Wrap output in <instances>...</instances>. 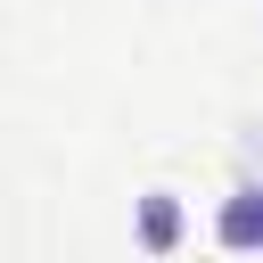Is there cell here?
<instances>
[{
  "label": "cell",
  "mask_w": 263,
  "mask_h": 263,
  "mask_svg": "<svg viewBox=\"0 0 263 263\" xmlns=\"http://www.w3.org/2000/svg\"><path fill=\"white\" fill-rule=\"evenodd\" d=\"M181 238H189L181 189H140V197H132V247H140L148 263H164V255H181Z\"/></svg>",
  "instance_id": "obj_1"
},
{
  "label": "cell",
  "mask_w": 263,
  "mask_h": 263,
  "mask_svg": "<svg viewBox=\"0 0 263 263\" xmlns=\"http://www.w3.org/2000/svg\"><path fill=\"white\" fill-rule=\"evenodd\" d=\"M214 247L222 255H263V173L230 181V197L214 205Z\"/></svg>",
  "instance_id": "obj_2"
}]
</instances>
